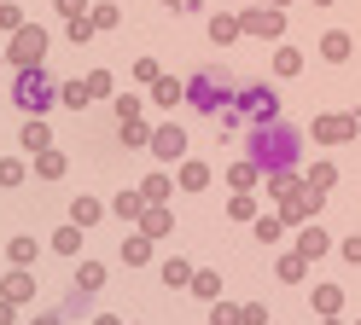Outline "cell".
<instances>
[{
	"label": "cell",
	"mask_w": 361,
	"mask_h": 325,
	"mask_svg": "<svg viewBox=\"0 0 361 325\" xmlns=\"http://www.w3.org/2000/svg\"><path fill=\"white\" fill-rule=\"evenodd\" d=\"M152 99H157V105H175V99H187V82H169V76H157V82H152Z\"/></svg>",
	"instance_id": "8fae6325"
},
{
	"label": "cell",
	"mask_w": 361,
	"mask_h": 325,
	"mask_svg": "<svg viewBox=\"0 0 361 325\" xmlns=\"http://www.w3.org/2000/svg\"><path fill=\"white\" fill-rule=\"evenodd\" d=\"M18 146H24V151H47V146H53V139H47V122H41V116H30L24 134H18Z\"/></svg>",
	"instance_id": "ba28073f"
},
{
	"label": "cell",
	"mask_w": 361,
	"mask_h": 325,
	"mask_svg": "<svg viewBox=\"0 0 361 325\" xmlns=\"http://www.w3.org/2000/svg\"><path fill=\"white\" fill-rule=\"evenodd\" d=\"M111 209H117V215H146V198H140V192H123Z\"/></svg>",
	"instance_id": "44dd1931"
},
{
	"label": "cell",
	"mask_w": 361,
	"mask_h": 325,
	"mask_svg": "<svg viewBox=\"0 0 361 325\" xmlns=\"http://www.w3.org/2000/svg\"><path fill=\"white\" fill-rule=\"evenodd\" d=\"M94 325H123V319H111V314H99V319H94Z\"/></svg>",
	"instance_id": "d590c367"
},
{
	"label": "cell",
	"mask_w": 361,
	"mask_h": 325,
	"mask_svg": "<svg viewBox=\"0 0 361 325\" xmlns=\"http://www.w3.org/2000/svg\"><path fill=\"white\" fill-rule=\"evenodd\" d=\"M35 325H64V319H59V314H41V319H35Z\"/></svg>",
	"instance_id": "836d02e7"
},
{
	"label": "cell",
	"mask_w": 361,
	"mask_h": 325,
	"mask_svg": "<svg viewBox=\"0 0 361 325\" xmlns=\"http://www.w3.org/2000/svg\"><path fill=\"white\" fill-rule=\"evenodd\" d=\"M71 221H76V227H94V221H99V203H94V198H76V203H71Z\"/></svg>",
	"instance_id": "5bb4252c"
},
{
	"label": "cell",
	"mask_w": 361,
	"mask_h": 325,
	"mask_svg": "<svg viewBox=\"0 0 361 325\" xmlns=\"http://www.w3.org/2000/svg\"><path fill=\"white\" fill-rule=\"evenodd\" d=\"M12 105H18V110H30V116L53 110V105H59L53 76H47L41 64H18V76H12Z\"/></svg>",
	"instance_id": "7a4b0ae2"
},
{
	"label": "cell",
	"mask_w": 361,
	"mask_h": 325,
	"mask_svg": "<svg viewBox=\"0 0 361 325\" xmlns=\"http://www.w3.org/2000/svg\"><path fill=\"white\" fill-rule=\"evenodd\" d=\"M59 12L64 18H82V0H59Z\"/></svg>",
	"instance_id": "1f68e13d"
},
{
	"label": "cell",
	"mask_w": 361,
	"mask_h": 325,
	"mask_svg": "<svg viewBox=\"0 0 361 325\" xmlns=\"http://www.w3.org/2000/svg\"><path fill=\"white\" fill-rule=\"evenodd\" d=\"M326 325H338V319H326Z\"/></svg>",
	"instance_id": "f35d334b"
},
{
	"label": "cell",
	"mask_w": 361,
	"mask_h": 325,
	"mask_svg": "<svg viewBox=\"0 0 361 325\" xmlns=\"http://www.w3.org/2000/svg\"><path fill=\"white\" fill-rule=\"evenodd\" d=\"M164 6H175V12H187V0H164Z\"/></svg>",
	"instance_id": "8d00e7d4"
},
{
	"label": "cell",
	"mask_w": 361,
	"mask_h": 325,
	"mask_svg": "<svg viewBox=\"0 0 361 325\" xmlns=\"http://www.w3.org/2000/svg\"><path fill=\"white\" fill-rule=\"evenodd\" d=\"M24 180V162H0V186H18Z\"/></svg>",
	"instance_id": "f546056e"
},
{
	"label": "cell",
	"mask_w": 361,
	"mask_h": 325,
	"mask_svg": "<svg viewBox=\"0 0 361 325\" xmlns=\"http://www.w3.org/2000/svg\"><path fill=\"white\" fill-rule=\"evenodd\" d=\"M0 23H6V30H24V18H18V6H0Z\"/></svg>",
	"instance_id": "4dcf8cb0"
},
{
	"label": "cell",
	"mask_w": 361,
	"mask_h": 325,
	"mask_svg": "<svg viewBox=\"0 0 361 325\" xmlns=\"http://www.w3.org/2000/svg\"><path fill=\"white\" fill-rule=\"evenodd\" d=\"M192 291L204 296V302H216L221 296V273H192Z\"/></svg>",
	"instance_id": "2e32d148"
},
{
	"label": "cell",
	"mask_w": 361,
	"mask_h": 325,
	"mask_svg": "<svg viewBox=\"0 0 361 325\" xmlns=\"http://www.w3.org/2000/svg\"><path fill=\"white\" fill-rule=\"evenodd\" d=\"M146 232H152V238H157V232H169V215H164V209H146Z\"/></svg>",
	"instance_id": "83f0119b"
},
{
	"label": "cell",
	"mask_w": 361,
	"mask_h": 325,
	"mask_svg": "<svg viewBox=\"0 0 361 325\" xmlns=\"http://www.w3.org/2000/svg\"><path fill=\"white\" fill-rule=\"evenodd\" d=\"M123 262H128V267L152 262V238H123Z\"/></svg>",
	"instance_id": "4fadbf2b"
},
{
	"label": "cell",
	"mask_w": 361,
	"mask_h": 325,
	"mask_svg": "<svg viewBox=\"0 0 361 325\" xmlns=\"http://www.w3.org/2000/svg\"><path fill=\"white\" fill-rule=\"evenodd\" d=\"M140 198H146V203H164V198H169V174H152V180L140 186Z\"/></svg>",
	"instance_id": "e0dca14e"
},
{
	"label": "cell",
	"mask_w": 361,
	"mask_h": 325,
	"mask_svg": "<svg viewBox=\"0 0 361 325\" xmlns=\"http://www.w3.org/2000/svg\"><path fill=\"white\" fill-rule=\"evenodd\" d=\"M30 291H35V279H30L24 267H12V273H6V302H24Z\"/></svg>",
	"instance_id": "7c38bea8"
},
{
	"label": "cell",
	"mask_w": 361,
	"mask_h": 325,
	"mask_svg": "<svg viewBox=\"0 0 361 325\" xmlns=\"http://www.w3.org/2000/svg\"><path fill=\"white\" fill-rule=\"evenodd\" d=\"M53 250H64V255H76V250H82V227L71 221L64 232H53Z\"/></svg>",
	"instance_id": "9a60e30c"
},
{
	"label": "cell",
	"mask_w": 361,
	"mask_h": 325,
	"mask_svg": "<svg viewBox=\"0 0 361 325\" xmlns=\"http://www.w3.org/2000/svg\"><path fill=\"white\" fill-rule=\"evenodd\" d=\"M257 238H262V244H274V238H280V221H274V215H262V221H257Z\"/></svg>",
	"instance_id": "4316f807"
},
{
	"label": "cell",
	"mask_w": 361,
	"mask_h": 325,
	"mask_svg": "<svg viewBox=\"0 0 361 325\" xmlns=\"http://www.w3.org/2000/svg\"><path fill=\"white\" fill-rule=\"evenodd\" d=\"M298 157H303V134L298 128H286L280 116L274 122H257L251 128V162L262 174H286V169H298Z\"/></svg>",
	"instance_id": "6da1fadb"
},
{
	"label": "cell",
	"mask_w": 361,
	"mask_h": 325,
	"mask_svg": "<svg viewBox=\"0 0 361 325\" xmlns=\"http://www.w3.org/2000/svg\"><path fill=\"white\" fill-rule=\"evenodd\" d=\"M87 302H94V291H82V285H76L71 296H64V314H82V308H87Z\"/></svg>",
	"instance_id": "484cf974"
},
{
	"label": "cell",
	"mask_w": 361,
	"mask_h": 325,
	"mask_svg": "<svg viewBox=\"0 0 361 325\" xmlns=\"http://www.w3.org/2000/svg\"><path fill=\"white\" fill-rule=\"evenodd\" d=\"M314 134H321V139H350V134H355V116H321Z\"/></svg>",
	"instance_id": "9c48e42d"
},
{
	"label": "cell",
	"mask_w": 361,
	"mask_h": 325,
	"mask_svg": "<svg viewBox=\"0 0 361 325\" xmlns=\"http://www.w3.org/2000/svg\"><path fill=\"white\" fill-rule=\"evenodd\" d=\"M6 319H12V302H0V325H6Z\"/></svg>",
	"instance_id": "e575fe53"
},
{
	"label": "cell",
	"mask_w": 361,
	"mask_h": 325,
	"mask_svg": "<svg viewBox=\"0 0 361 325\" xmlns=\"http://www.w3.org/2000/svg\"><path fill=\"white\" fill-rule=\"evenodd\" d=\"M280 23H286L280 12H245L239 30H251V35H280Z\"/></svg>",
	"instance_id": "52a82bcc"
},
{
	"label": "cell",
	"mask_w": 361,
	"mask_h": 325,
	"mask_svg": "<svg viewBox=\"0 0 361 325\" xmlns=\"http://www.w3.org/2000/svg\"><path fill=\"white\" fill-rule=\"evenodd\" d=\"M41 53H47V30H12V58L18 64H41Z\"/></svg>",
	"instance_id": "5b68a950"
},
{
	"label": "cell",
	"mask_w": 361,
	"mask_h": 325,
	"mask_svg": "<svg viewBox=\"0 0 361 325\" xmlns=\"http://www.w3.org/2000/svg\"><path fill=\"white\" fill-rule=\"evenodd\" d=\"M152 151L164 157V162H175V157H187V134H180L175 122H164V128L152 134Z\"/></svg>",
	"instance_id": "8992f818"
},
{
	"label": "cell",
	"mask_w": 361,
	"mask_h": 325,
	"mask_svg": "<svg viewBox=\"0 0 361 325\" xmlns=\"http://www.w3.org/2000/svg\"><path fill=\"white\" fill-rule=\"evenodd\" d=\"M76 285H82V291H99V285H105V267H99V262H82Z\"/></svg>",
	"instance_id": "ac0fdd59"
},
{
	"label": "cell",
	"mask_w": 361,
	"mask_h": 325,
	"mask_svg": "<svg viewBox=\"0 0 361 325\" xmlns=\"http://www.w3.org/2000/svg\"><path fill=\"white\" fill-rule=\"evenodd\" d=\"M204 180H210V169H204V162H187V169H180V186H187V192H198Z\"/></svg>",
	"instance_id": "ffe728a7"
},
{
	"label": "cell",
	"mask_w": 361,
	"mask_h": 325,
	"mask_svg": "<svg viewBox=\"0 0 361 325\" xmlns=\"http://www.w3.org/2000/svg\"><path fill=\"white\" fill-rule=\"evenodd\" d=\"M59 105H71V110H82V105H87V82H71V87L59 93Z\"/></svg>",
	"instance_id": "7402d4cb"
},
{
	"label": "cell",
	"mask_w": 361,
	"mask_h": 325,
	"mask_svg": "<svg viewBox=\"0 0 361 325\" xmlns=\"http://www.w3.org/2000/svg\"><path fill=\"white\" fill-rule=\"evenodd\" d=\"M344 255H350V262H361V238H350V244H344Z\"/></svg>",
	"instance_id": "d6a6232c"
},
{
	"label": "cell",
	"mask_w": 361,
	"mask_h": 325,
	"mask_svg": "<svg viewBox=\"0 0 361 325\" xmlns=\"http://www.w3.org/2000/svg\"><path fill=\"white\" fill-rule=\"evenodd\" d=\"M321 58H326V64H344V58H350V35H344V30H332V35L321 41Z\"/></svg>",
	"instance_id": "30bf717a"
},
{
	"label": "cell",
	"mask_w": 361,
	"mask_h": 325,
	"mask_svg": "<svg viewBox=\"0 0 361 325\" xmlns=\"http://www.w3.org/2000/svg\"><path fill=\"white\" fill-rule=\"evenodd\" d=\"M274 6H286V0H274Z\"/></svg>",
	"instance_id": "74e56055"
},
{
	"label": "cell",
	"mask_w": 361,
	"mask_h": 325,
	"mask_svg": "<svg viewBox=\"0 0 361 325\" xmlns=\"http://www.w3.org/2000/svg\"><path fill=\"white\" fill-rule=\"evenodd\" d=\"M338 174H332V162H314V169H309V186H332Z\"/></svg>",
	"instance_id": "f1b7e54d"
},
{
	"label": "cell",
	"mask_w": 361,
	"mask_h": 325,
	"mask_svg": "<svg viewBox=\"0 0 361 325\" xmlns=\"http://www.w3.org/2000/svg\"><path fill=\"white\" fill-rule=\"evenodd\" d=\"M12 262L30 267V262H35V238H12Z\"/></svg>",
	"instance_id": "d4e9b609"
},
{
	"label": "cell",
	"mask_w": 361,
	"mask_h": 325,
	"mask_svg": "<svg viewBox=\"0 0 361 325\" xmlns=\"http://www.w3.org/2000/svg\"><path fill=\"white\" fill-rule=\"evenodd\" d=\"M326 250V232L321 227H303V255H321Z\"/></svg>",
	"instance_id": "cb8c5ba5"
},
{
	"label": "cell",
	"mask_w": 361,
	"mask_h": 325,
	"mask_svg": "<svg viewBox=\"0 0 361 325\" xmlns=\"http://www.w3.org/2000/svg\"><path fill=\"white\" fill-rule=\"evenodd\" d=\"M233 105H239V116H251V122H274V116H280V99H274V87H268V82L245 87Z\"/></svg>",
	"instance_id": "277c9868"
},
{
	"label": "cell",
	"mask_w": 361,
	"mask_h": 325,
	"mask_svg": "<svg viewBox=\"0 0 361 325\" xmlns=\"http://www.w3.org/2000/svg\"><path fill=\"white\" fill-rule=\"evenodd\" d=\"M233 99H239V93H233V82L221 76V70H198V76L187 82V105L210 110V116H221V110H228Z\"/></svg>",
	"instance_id": "3957f363"
},
{
	"label": "cell",
	"mask_w": 361,
	"mask_h": 325,
	"mask_svg": "<svg viewBox=\"0 0 361 325\" xmlns=\"http://www.w3.org/2000/svg\"><path fill=\"white\" fill-rule=\"evenodd\" d=\"M164 285L175 291V285H192V267L187 262H164Z\"/></svg>",
	"instance_id": "d6986e66"
},
{
	"label": "cell",
	"mask_w": 361,
	"mask_h": 325,
	"mask_svg": "<svg viewBox=\"0 0 361 325\" xmlns=\"http://www.w3.org/2000/svg\"><path fill=\"white\" fill-rule=\"evenodd\" d=\"M210 35L216 41H233L239 35V18H210Z\"/></svg>",
	"instance_id": "603a6c76"
}]
</instances>
